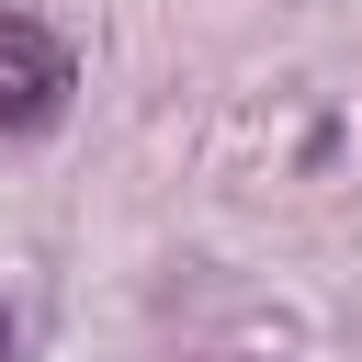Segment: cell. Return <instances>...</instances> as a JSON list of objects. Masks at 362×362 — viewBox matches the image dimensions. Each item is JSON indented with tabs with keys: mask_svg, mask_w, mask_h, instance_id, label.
<instances>
[{
	"mask_svg": "<svg viewBox=\"0 0 362 362\" xmlns=\"http://www.w3.org/2000/svg\"><path fill=\"white\" fill-rule=\"evenodd\" d=\"M68 90H79L68 45H57L34 11H0V136H45V124L68 113Z\"/></svg>",
	"mask_w": 362,
	"mask_h": 362,
	"instance_id": "obj_1",
	"label": "cell"
},
{
	"mask_svg": "<svg viewBox=\"0 0 362 362\" xmlns=\"http://www.w3.org/2000/svg\"><path fill=\"white\" fill-rule=\"evenodd\" d=\"M0 362H11V328H0Z\"/></svg>",
	"mask_w": 362,
	"mask_h": 362,
	"instance_id": "obj_2",
	"label": "cell"
}]
</instances>
